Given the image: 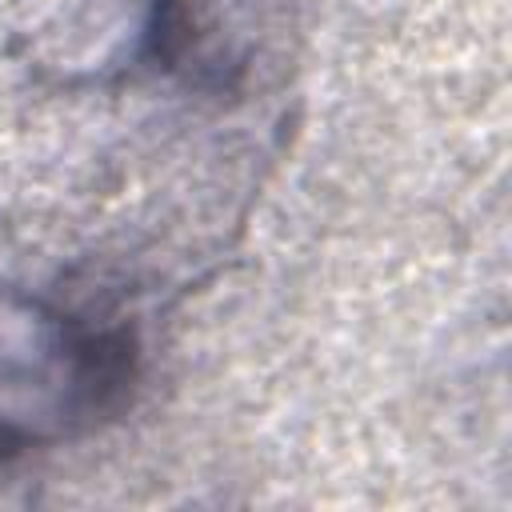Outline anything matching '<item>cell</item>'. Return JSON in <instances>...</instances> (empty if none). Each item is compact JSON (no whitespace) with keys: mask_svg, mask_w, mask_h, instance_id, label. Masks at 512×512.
I'll use <instances>...</instances> for the list:
<instances>
[{"mask_svg":"<svg viewBox=\"0 0 512 512\" xmlns=\"http://www.w3.org/2000/svg\"><path fill=\"white\" fill-rule=\"evenodd\" d=\"M132 324L0 288V460L116 416L136 380Z\"/></svg>","mask_w":512,"mask_h":512,"instance_id":"6da1fadb","label":"cell"}]
</instances>
